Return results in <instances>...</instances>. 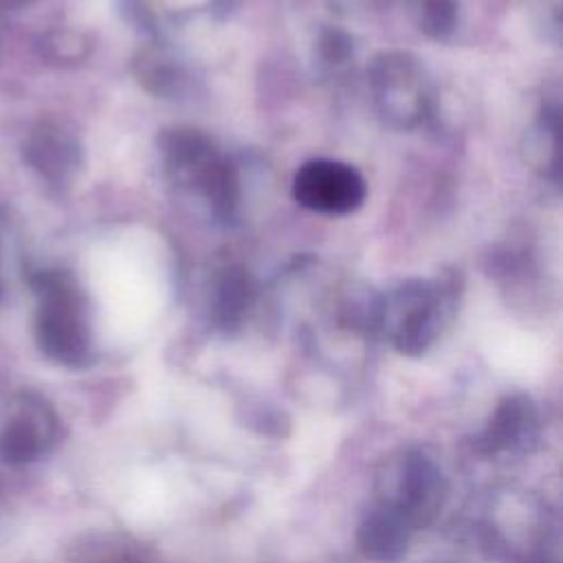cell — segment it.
<instances>
[{
	"instance_id": "cell-1",
	"label": "cell",
	"mask_w": 563,
	"mask_h": 563,
	"mask_svg": "<svg viewBox=\"0 0 563 563\" xmlns=\"http://www.w3.org/2000/svg\"><path fill=\"white\" fill-rule=\"evenodd\" d=\"M167 178L205 198L220 222H231L240 207V178L233 163L218 152L213 141L191 128L163 130L158 136Z\"/></svg>"
},
{
	"instance_id": "cell-2",
	"label": "cell",
	"mask_w": 563,
	"mask_h": 563,
	"mask_svg": "<svg viewBox=\"0 0 563 563\" xmlns=\"http://www.w3.org/2000/svg\"><path fill=\"white\" fill-rule=\"evenodd\" d=\"M40 297L35 336L40 350L66 367H84L92 358L86 299L66 271H40L31 279Z\"/></svg>"
},
{
	"instance_id": "cell-3",
	"label": "cell",
	"mask_w": 563,
	"mask_h": 563,
	"mask_svg": "<svg viewBox=\"0 0 563 563\" xmlns=\"http://www.w3.org/2000/svg\"><path fill=\"white\" fill-rule=\"evenodd\" d=\"M451 312L453 292L444 284L413 277L380 299L378 328L396 352L420 356L435 343Z\"/></svg>"
},
{
	"instance_id": "cell-4",
	"label": "cell",
	"mask_w": 563,
	"mask_h": 563,
	"mask_svg": "<svg viewBox=\"0 0 563 563\" xmlns=\"http://www.w3.org/2000/svg\"><path fill=\"white\" fill-rule=\"evenodd\" d=\"M367 84L380 117L394 128L411 130L433 114V84L413 53H376L367 64Z\"/></svg>"
},
{
	"instance_id": "cell-5",
	"label": "cell",
	"mask_w": 563,
	"mask_h": 563,
	"mask_svg": "<svg viewBox=\"0 0 563 563\" xmlns=\"http://www.w3.org/2000/svg\"><path fill=\"white\" fill-rule=\"evenodd\" d=\"M449 495L446 479L422 449H405L389 457L378 475L380 506L396 512L411 530L429 526Z\"/></svg>"
},
{
	"instance_id": "cell-6",
	"label": "cell",
	"mask_w": 563,
	"mask_h": 563,
	"mask_svg": "<svg viewBox=\"0 0 563 563\" xmlns=\"http://www.w3.org/2000/svg\"><path fill=\"white\" fill-rule=\"evenodd\" d=\"M295 200L317 213L347 216L356 211L365 196V178L347 163L332 158L306 161L292 176Z\"/></svg>"
},
{
	"instance_id": "cell-7",
	"label": "cell",
	"mask_w": 563,
	"mask_h": 563,
	"mask_svg": "<svg viewBox=\"0 0 563 563\" xmlns=\"http://www.w3.org/2000/svg\"><path fill=\"white\" fill-rule=\"evenodd\" d=\"M24 158L51 185H70L81 167V143L64 123L46 119L26 136Z\"/></svg>"
},
{
	"instance_id": "cell-8",
	"label": "cell",
	"mask_w": 563,
	"mask_h": 563,
	"mask_svg": "<svg viewBox=\"0 0 563 563\" xmlns=\"http://www.w3.org/2000/svg\"><path fill=\"white\" fill-rule=\"evenodd\" d=\"M57 431V418L51 405L37 394H22L18 416L0 435V457L9 464H26L37 460Z\"/></svg>"
},
{
	"instance_id": "cell-9",
	"label": "cell",
	"mask_w": 563,
	"mask_h": 563,
	"mask_svg": "<svg viewBox=\"0 0 563 563\" xmlns=\"http://www.w3.org/2000/svg\"><path fill=\"white\" fill-rule=\"evenodd\" d=\"M539 433L537 405L528 394H508L490 413L488 422L475 438V449L482 455H501L508 451L528 449Z\"/></svg>"
},
{
	"instance_id": "cell-10",
	"label": "cell",
	"mask_w": 563,
	"mask_h": 563,
	"mask_svg": "<svg viewBox=\"0 0 563 563\" xmlns=\"http://www.w3.org/2000/svg\"><path fill=\"white\" fill-rule=\"evenodd\" d=\"M257 286L242 266H229L220 273L211 295V321L222 332H235L255 306Z\"/></svg>"
},
{
	"instance_id": "cell-11",
	"label": "cell",
	"mask_w": 563,
	"mask_h": 563,
	"mask_svg": "<svg viewBox=\"0 0 563 563\" xmlns=\"http://www.w3.org/2000/svg\"><path fill=\"white\" fill-rule=\"evenodd\" d=\"M411 532L413 530L405 519L389 508L378 506L361 521L356 541L365 556L374 561H396L405 554Z\"/></svg>"
},
{
	"instance_id": "cell-12",
	"label": "cell",
	"mask_w": 563,
	"mask_h": 563,
	"mask_svg": "<svg viewBox=\"0 0 563 563\" xmlns=\"http://www.w3.org/2000/svg\"><path fill=\"white\" fill-rule=\"evenodd\" d=\"M559 128H561V108L550 101L541 108L534 128L526 139V154L545 178L559 180Z\"/></svg>"
},
{
	"instance_id": "cell-13",
	"label": "cell",
	"mask_w": 563,
	"mask_h": 563,
	"mask_svg": "<svg viewBox=\"0 0 563 563\" xmlns=\"http://www.w3.org/2000/svg\"><path fill=\"white\" fill-rule=\"evenodd\" d=\"M407 4L418 31L431 40H446L457 26L455 0H407Z\"/></svg>"
},
{
	"instance_id": "cell-14",
	"label": "cell",
	"mask_w": 563,
	"mask_h": 563,
	"mask_svg": "<svg viewBox=\"0 0 563 563\" xmlns=\"http://www.w3.org/2000/svg\"><path fill=\"white\" fill-rule=\"evenodd\" d=\"M92 51V42L77 29H51L40 37V53L51 64H79Z\"/></svg>"
},
{
	"instance_id": "cell-15",
	"label": "cell",
	"mask_w": 563,
	"mask_h": 563,
	"mask_svg": "<svg viewBox=\"0 0 563 563\" xmlns=\"http://www.w3.org/2000/svg\"><path fill=\"white\" fill-rule=\"evenodd\" d=\"M136 75L139 81L154 95L161 97H174L183 92V86L187 84V75L183 73L180 66L172 64L169 59L161 55H141L136 62Z\"/></svg>"
},
{
	"instance_id": "cell-16",
	"label": "cell",
	"mask_w": 563,
	"mask_h": 563,
	"mask_svg": "<svg viewBox=\"0 0 563 563\" xmlns=\"http://www.w3.org/2000/svg\"><path fill=\"white\" fill-rule=\"evenodd\" d=\"M354 53L352 37L334 26H328L317 37V55L325 66H343Z\"/></svg>"
},
{
	"instance_id": "cell-17",
	"label": "cell",
	"mask_w": 563,
	"mask_h": 563,
	"mask_svg": "<svg viewBox=\"0 0 563 563\" xmlns=\"http://www.w3.org/2000/svg\"><path fill=\"white\" fill-rule=\"evenodd\" d=\"M530 11L543 35L552 42H559L561 0H530Z\"/></svg>"
},
{
	"instance_id": "cell-18",
	"label": "cell",
	"mask_w": 563,
	"mask_h": 563,
	"mask_svg": "<svg viewBox=\"0 0 563 563\" xmlns=\"http://www.w3.org/2000/svg\"><path fill=\"white\" fill-rule=\"evenodd\" d=\"M0 295H2V286H0Z\"/></svg>"
}]
</instances>
